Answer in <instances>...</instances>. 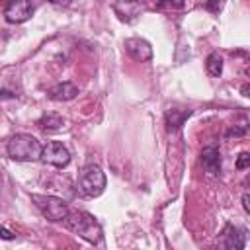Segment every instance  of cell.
<instances>
[{
    "label": "cell",
    "instance_id": "4fadbf2b",
    "mask_svg": "<svg viewBox=\"0 0 250 250\" xmlns=\"http://www.w3.org/2000/svg\"><path fill=\"white\" fill-rule=\"evenodd\" d=\"M205 68H207V72L211 76H221V72H223V59H221V55L219 53H211L207 57V61H205Z\"/></svg>",
    "mask_w": 250,
    "mask_h": 250
},
{
    "label": "cell",
    "instance_id": "3957f363",
    "mask_svg": "<svg viewBox=\"0 0 250 250\" xmlns=\"http://www.w3.org/2000/svg\"><path fill=\"white\" fill-rule=\"evenodd\" d=\"M76 186L84 197H98L105 189V174L98 164H88L78 172Z\"/></svg>",
    "mask_w": 250,
    "mask_h": 250
},
{
    "label": "cell",
    "instance_id": "30bf717a",
    "mask_svg": "<svg viewBox=\"0 0 250 250\" xmlns=\"http://www.w3.org/2000/svg\"><path fill=\"white\" fill-rule=\"evenodd\" d=\"M246 244V234L242 229L227 225L223 230V246L225 248H234V250H242Z\"/></svg>",
    "mask_w": 250,
    "mask_h": 250
},
{
    "label": "cell",
    "instance_id": "6da1fadb",
    "mask_svg": "<svg viewBox=\"0 0 250 250\" xmlns=\"http://www.w3.org/2000/svg\"><path fill=\"white\" fill-rule=\"evenodd\" d=\"M41 143L29 135V133H18L14 135L8 145H6V152L12 160L16 162H33V160H39L41 158Z\"/></svg>",
    "mask_w": 250,
    "mask_h": 250
},
{
    "label": "cell",
    "instance_id": "44dd1931",
    "mask_svg": "<svg viewBox=\"0 0 250 250\" xmlns=\"http://www.w3.org/2000/svg\"><path fill=\"white\" fill-rule=\"evenodd\" d=\"M125 2H141V0H125Z\"/></svg>",
    "mask_w": 250,
    "mask_h": 250
},
{
    "label": "cell",
    "instance_id": "ac0fdd59",
    "mask_svg": "<svg viewBox=\"0 0 250 250\" xmlns=\"http://www.w3.org/2000/svg\"><path fill=\"white\" fill-rule=\"evenodd\" d=\"M248 199H250V197H248V193H244V195H242V207H244V211H246V213H250V205H248Z\"/></svg>",
    "mask_w": 250,
    "mask_h": 250
},
{
    "label": "cell",
    "instance_id": "e0dca14e",
    "mask_svg": "<svg viewBox=\"0 0 250 250\" xmlns=\"http://www.w3.org/2000/svg\"><path fill=\"white\" fill-rule=\"evenodd\" d=\"M0 238H4V240H14L16 234H14L12 230H8L6 227H2V229H0Z\"/></svg>",
    "mask_w": 250,
    "mask_h": 250
},
{
    "label": "cell",
    "instance_id": "d6986e66",
    "mask_svg": "<svg viewBox=\"0 0 250 250\" xmlns=\"http://www.w3.org/2000/svg\"><path fill=\"white\" fill-rule=\"evenodd\" d=\"M49 2L59 4V6H70V4H72V0H49Z\"/></svg>",
    "mask_w": 250,
    "mask_h": 250
},
{
    "label": "cell",
    "instance_id": "5bb4252c",
    "mask_svg": "<svg viewBox=\"0 0 250 250\" xmlns=\"http://www.w3.org/2000/svg\"><path fill=\"white\" fill-rule=\"evenodd\" d=\"M156 8L158 10H164V8H184V0H160L158 4H156Z\"/></svg>",
    "mask_w": 250,
    "mask_h": 250
},
{
    "label": "cell",
    "instance_id": "2e32d148",
    "mask_svg": "<svg viewBox=\"0 0 250 250\" xmlns=\"http://www.w3.org/2000/svg\"><path fill=\"white\" fill-rule=\"evenodd\" d=\"M207 10H211V12H219L221 10V6H223V0H207Z\"/></svg>",
    "mask_w": 250,
    "mask_h": 250
},
{
    "label": "cell",
    "instance_id": "8fae6325",
    "mask_svg": "<svg viewBox=\"0 0 250 250\" xmlns=\"http://www.w3.org/2000/svg\"><path fill=\"white\" fill-rule=\"evenodd\" d=\"M189 115H191V109H168L166 111V129L178 131Z\"/></svg>",
    "mask_w": 250,
    "mask_h": 250
},
{
    "label": "cell",
    "instance_id": "277c9868",
    "mask_svg": "<svg viewBox=\"0 0 250 250\" xmlns=\"http://www.w3.org/2000/svg\"><path fill=\"white\" fill-rule=\"evenodd\" d=\"M31 201L35 203V207L43 213V217H47L49 221L53 223H59V221H64V217L68 215V205L64 199L57 197V195H39V193H33L31 195Z\"/></svg>",
    "mask_w": 250,
    "mask_h": 250
},
{
    "label": "cell",
    "instance_id": "52a82bcc",
    "mask_svg": "<svg viewBox=\"0 0 250 250\" xmlns=\"http://www.w3.org/2000/svg\"><path fill=\"white\" fill-rule=\"evenodd\" d=\"M125 51L129 53V57H133L139 62L150 61L152 59V47L148 41L141 39V37H131L125 41Z\"/></svg>",
    "mask_w": 250,
    "mask_h": 250
},
{
    "label": "cell",
    "instance_id": "8992f818",
    "mask_svg": "<svg viewBox=\"0 0 250 250\" xmlns=\"http://www.w3.org/2000/svg\"><path fill=\"white\" fill-rule=\"evenodd\" d=\"M31 14L33 4L29 0H12L4 10V18L8 23H23L31 18Z\"/></svg>",
    "mask_w": 250,
    "mask_h": 250
},
{
    "label": "cell",
    "instance_id": "5b68a950",
    "mask_svg": "<svg viewBox=\"0 0 250 250\" xmlns=\"http://www.w3.org/2000/svg\"><path fill=\"white\" fill-rule=\"evenodd\" d=\"M45 164H51L55 168H64L68 162H70V152L68 148L62 145V143H57V141H51L43 146L41 150V158Z\"/></svg>",
    "mask_w": 250,
    "mask_h": 250
},
{
    "label": "cell",
    "instance_id": "9a60e30c",
    "mask_svg": "<svg viewBox=\"0 0 250 250\" xmlns=\"http://www.w3.org/2000/svg\"><path fill=\"white\" fill-rule=\"evenodd\" d=\"M248 164H250V154L248 152H240L238 154V160H236V168L238 170H244V168H248Z\"/></svg>",
    "mask_w": 250,
    "mask_h": 250
},
{
    "label": "cell",
    "instance_id": "ba28073f",
    "mask_svg": "<svg viewBox=\"0 0 250 250\" xmlns=\"http://www.w3.org/2000/svg\"><path fill=\"white\" fill-rule=\"evenodd\" d=\"M78 96V86L72 82H59L47 90V98L53 102H68Z\"/></svg>",
    "mask_w": 250,
    "mask_h": 250
},
{
    "label": "cell",
    "instance_id": "ffe728a7",
    "mask_svg": "<svg viewBox=\"0 0 250 250\" xmlns=\"http://www.w3.org/2000/svg\"><path fill=\"white\" fill-rule=\"evenodd\" d=\"M242 96H248V86H242Z\"/></svg>",
    "mask_w": 250,
    "mask_h": 250
},
{
    "label": "cell",
    "instance_id": "7c38bea8",
    "mask_svg": "<svg viewBox=\"0 0 250 250\" xmlns=\"http://www.w3.org/2000/svg\"><path fill=\"white\" fill-rule=\"evenodd\" d=\"M37 125H39L43 131H59V129H62V125H64V119H62L61 115H57V113H45V115L37 121Z\"/></svg>",
    "mask_w": 250,
    "mask_h": 250
},
{
    "label": "cell",
    "instance_id": "7a4b0ae2",
    "mask_svg": "<svg viewBox=\"0 0 250 250\" xmlns=\"http://www.w3.org/2000/svg\"><path fill=\"white\" fill-rule=\"evenodd\" d=\"M64 225L68 230H72L74 234H78L80 238L98 244L102 240V227L96 221L94 215L86 213V211H68V215L64 217Z\"/></svg>",
    "mask_w": 250,
    "mask_h": 250
},
{
    "label": "cell",
    "instance_id": "9c48e42d",
    "mask_svg": "<svg viewBox=\"0 0 250 250\" xmlns=\"http://www.w3.org/2000/svg\"><path fill=\"white\" fill-rule=\"evenodd\" d=\"M201 164L209 176H217L221 172V152L217 146H205L201 150Z\"/></svg>",
    "mask_w": 250,
    "mask_h": 250
}]
</instances>
